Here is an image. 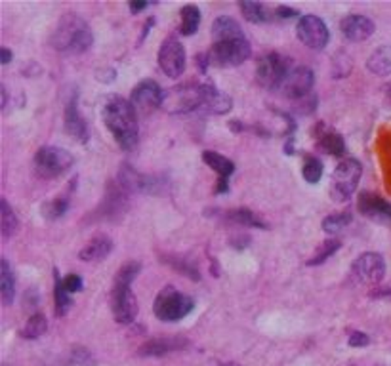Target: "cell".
<instances>
[{
  "label": "cell",
  "mask_w": 391,
  "mask_h": 366,
  "mask_svg": "<svg viewBox=\"0 0 391 366\" xmlns=\"http://www.w3.org/2000/svg\"><path fill=\"white\" fill-rule=\"evenodd\" d=\"M62 283H63V286H65V290H67L69 294L80 292V290H82V286H84V283H82L80 275H75V273H69L67 277L63 278Z\"/></svg>",
  "instance_id": "obj_36"
},
{
  "label": "cell",
  "mask_w": 391,
  "mask_h": 366,
  "mask_svg": "<svg viewBox=\"0 0 391 366\" xmlns=\"http://www.w3.org/2000/svg\"><path fill=\"white\" fill-rule=\"evenodd\" d=\"M0 225H2V237H4V239H8L10 235L16 233V229H18V218H16V212L10 208L6 198L0 200Z\"/></svg>",
  "instance_id": "obj_28"
},
{
  "label": "cell",
  "mask_w": 391,
  "mask_h": 366,
  "mask_svg": "<svg viewBox=\"0 0 391 366\" xmlns=\"http://www.w3.org/2000/svg\"><path fill=\"white\" fill-rule=\"evenodd\" d=\"M351 275L361 285H378L386 275V261L376 252H365L353 261Z\"/></svg>",
  "instance_id": "obj_12"
},
{
  "label": "cell",
  "mask_w": 391,
  "mask_h": 366,
  "mask_svg": "<svg viewBox=\"0 0 391 366\" xmlns=\"http://www.w3.org/2000/svg\"><path fill=\"white\" fill-rule=\"evenodd\" d=\"M338 248H340L338 239H329V241H325L320 244V248L317 250V254L307 261V265H319L323 261H327V259H329L334 252L338 250Z\"/></svg>",
  "instance_id": "obj_33"
},
{
  "label": "cell",
  "mask_w": 391,
  "mask_h": 366,
  "mask_svg": "<svg viewBox=\"0 0 391 366\" xmlns=\"http://www.w3.org/2000/svg\"><path fill=\"white\" fill-rule=\"evenodd\" d=\"M50 42L60 52L80 54V52H86L92 46L94 36L84 19L77 14H67L60 19L58 27L53 29Z\"/></svg>",
  "instance_id": "obj_3"
},
{
  "label": "cell",
  "mask_w": 391,
  "mask_h": 366,
  "mask_svg": "<svg viewBox=\"0 0 391 366\" xmlns=\"http://www.w3.org/2000/svg\"><path fill=\"white\" fill-rule=\"evenodd\" d=\"M65 210H67V200H62V198L52 200V202H48V205H45V208H42L45 218H50V220H55V218L63 215L65 214Z\"/></svg>",
  "instance_id": "obj_35"
},
{
  "label": "cell",
  "mask_w": 391,
  "mask_h": 366,
  "mask_svg": "<svg viewBox=\"0 0 391 366\" xmlns=\"http://www.w3.org/2000/svg\"><path fill=\"white\" fill-rule=\"evenodd\" d=\"M351 214L349 212H338V214H330L329 218H325L323 222V229L327 233H338L342 229H346L347 225L351 224Z\"/></svg>",
  "instance_id": "obj_32"
},
{
  "label": "cell",
  "mask_w": 391,
  "mask_h": 366,
  "mask_svg": "<svg viewBox=\"0 0 391 366\" xmlns=\"http://www.w3.org/2000/svg\"><path fill=\"white\" fill-rule=\"evenodd\" d=\"M277 16L283 19H290V18H296L298 16V12L294 8H288V6H279L277 8Z\"/></svg>",
  "instance_id": "obj_38"
},
{
  "label": "cell",
  "mask_w": 391,
  "mask_h": 366,
  "mask_svg": "<svg viewBox=\"0 0 391 366\" xmlns=\"http://www.w3.org/2000/svg\"><path fill=\"white\" fill-rule=\"evenodd\" d=\"M210 366H239V365H235V363H214V365Z\"/></svg>",
  "instance_id": "obj_42"
},
{
  "label": "cell",
  "mask_w": 391,
  "mask_h": 366,
  "mask_svg": "<svg viewBox=\"0 0 391 366\" xmlns=\"http://www.w3.org/2000/svg\"><path fill=\"white\" fill-rule=\"evenodd\" d=\"M103 122L123 149H132L138 143V135H140L138 113L134 111L130 101L118 96L107 99V103L103 105Z\"/></svg>",
  "instance_id": "obj_1"
},
{
  "label": "cell",
  "mask_w": 391,
  "mask_h": 366,
  "mask_svg": "<svg viewBox=\"0 0 391 366\" xmlns=\"http://www.w3.org/2000/svg\"><path fill=\"white\" fill-rule=\"evenodd\" d=\"M186 345L187 341L181 338H155L149 339L147 343H143L138 353L143 355V357H159V355L178 351V349L186 348Z\"/></svg>",
  "instance_id": "obj_17"
},
{
  "label": "cell",
  "mask_w": 391,
  "mask_h": 366,
  "mask_svg": "<svg viewBox=\"0 0 391 366\" xmlns=\"http://www.w3.org/2000/svg\"><path fill=\"white\" fill-rule=\"evenodd\" d=\"M210 94V84H199V82H186L178 84L168 92H164L162 109L172 115L179 113H191L206 105V99Z\"/></svg>",
  "instance_id": "obj_4"
},
{
  "label": "cell",
  "mask_w": 391,
  "mask_h": 366,
  "mask_svg": "<svg viewBox=\"0 0 391 366\" xmlns=\"http://www.w3.org/2000/svg\"><path fill=\"white\" fill-rule=\"evenodd\" d=\"M203 161H205L206 164L214 170V172H218L222 179L229 178L233 172H235V164H233V161L225 159V157L220 155V153L205 151V155H203Z\"/></svg>",
  "instance_id": "obj_23"
},
{
  "label": "cell",
  "mask_w": 391,
  "mask_h": 366,
  "mask_svg": "<svg viewBox=\"0 0 391 366\" xmlns=\"http://www.w3.org/2000/svg\"><path fill=\"white\" fill-rule=\"evenodd\" d=\"M363 168L355 159H344L340 161L336 170L332 172V185H330V195L334 200H347L355 193L359 179H361Z\"/></svg>",
  "instance_id": "obj_7"
},
{
  "label": "cell",
  "mask_w": 391,
  "mask_h": 366,
  "mask_svg": "<svg viewBox=\"0 0 391 366\" xmlns=\"http://www.w3.org/2000/svg\"><path fill=\"white\" fill-rule=\"evenodd\" d=\"M149 6V2H130V12L132 14H140L142 10H145Z\"/></svg>",
  "instance_id": "obj_39"
},
{
  "label": "cell",
  "mask_w": 391,
  "mask_h": 366,
  "mask_svg": "<svg viewBox=\"0 0 391 366\" xmlns=\"http://www.w3.org/2000/svg\"><path fill=\"white\" fill-rule=\"evenodd\" d=\"M162 99H164V92L155 81H142L136 88L132 90V103L134 111L138 115L149 116L155 113L157 109L162 107Z\"/></svg>",
  "instance_id": "obj_11"
},
{
  "label": "cell",
  "mask_w": 391,
  "mask_h": 366,
  "mask_svg": "<svg viewBox=\"0 0 391 366\" xmlns=\"http://www.w3.org/2000/svg\"><path fill=\"white\" fill-rule=\"evenodd\" d=\"M288 73H290V65L286 57L281 54H267L260 60L256 67V81L267 90L281 88Z\"/></svg>",
  "instance_id": "obj_9"
},
{
  "label": "cell",
  "mask_w": 391,
  "mask_h": 366,
  "mask_svg": "<svg viewBox=\"0 0 391 366\" xmlns=\"http://www.w3.org/2000/svg\"><path fill=\"white\" fill-rule=\"evenodd\" d=\"M113 250V241L105 237V235H101V237H96V239H92V241L80 250L79 258L82 261H99V259H103L105 256H109Z\"/></svg>",
  "instance_id": "obj_19"
},
{
  "label": "cell",
  "mask_w": 391,
  "mask_h": 366,
  "mask_svg": "<svg viewBox=\"0 0 391 366\" xmlns=\"http://www.w3.org/2000/svg\"><path fill=\"white\" fill-rule=\"evenodd\" d=\"M368 336H366L365 332H357L353 330L351 334H349V339H347V343L351 345V348H365V345H368Z\"/></svg>",
  "instance_id": "obj_37"
},
{
  "label": "cell",
  "mask_w": 391,
  "mask_h": 366,
  "mask_svg": "<svg viewBox=\"0 0 391 366\" xmlns=\"http://www.w3.org/2000/svg\"><path fill=\"white\" fill-rule=\"evenodd\" d=\"M357 206L366 218L374 220L376 224L390 225L391 227V205L386 202L382 197H376L373 193H363L359 197V205Z\"/></svg>",
  "instance_id": "obj_16"
},
{
  "label": "cell",
  "mask_w": 391,
  "mask_h": 366,
  "mask_svg": "<svg viewBox=\"0 0 391 366\" xmlns=\"http://www.w3.org/2000/svg\"><path fill=\"white\" fill-rule=\"evenodd\" d=\"M181 16V23H179V33L186 36H191L199 29L201 23V10L193 6V4H187L179 12Z\"/></svg>",
  "instance_id": "obj_24"
},
{
  "label": "cell",
  "mask_w": 391,
  "mask_h": 366,
  "mask_svg": "<svg viewBox=\"0 0 391 366\" xmlns=\"http://www.w3.org/2000/svg\"><path fill=\"white\" fill-rule=\"evenodd\" d=\"M296 35L302 40L303 44L312 50H323L329 44V27L327 23L313 14H305L300 18L298 25H296Z\"/></svg>",
  "instance_id": "obj_10"
},
{
  "label": "cell",
  "mask_w": 391,
  "mask_h": 366,
  "mask_svg": "<svg viewBox=\"0 0 391 366\" xmlns=\"http://www.w3.org/2000/svg\"><path fill=\"white\" fill-rule=\"evenodd\" d=\"M320 147L329 155H336V157H342L346 153L344 138L340 134H334V132H327V134L320 138Z\"/></svg>",
  "instance_id": "obj_29"
},
{
  "label": "cell",
  "mask_w": 391,
  "mask_h": 366,
  "mask_svg": "<svg viewBox=\"0 0 391 366\" xmlns=\"http://www.w3.org/2000/svg\"><path fill=\"white\" fill-rule=\"evenodd\" d=\"M73 162H75V159L69 151H65L62 147L46 145V147H40L36 151L35 172L45 179L60 178L65 172H69Z\"/></svg>",
  "instance_id": "obj_6"
},
{
  "label": "cell",
  "mask_w": 391,
  "mask_h": 366,
  "mask_svg": "<svg viewBox=\"0 0 391 366\" xmlns=\"http://www.w3.org/2000/svg\"><path fill=\"white\" fill-rule=\"evenodd\" d=\"M0 294H2L4 305H12L16 298V278L6 259L0 261Z\"/></svg>",
  "instance_id": "obj_22"
},
{
  "label": "cell",
  "mask_w": 391,
  "mask_h": 366,
  "mask_svg": "<svg viewBox=\"0 0 391 366\" xmlns=\"http://www.w3.org/2000/svg\"><path fill=\"white\" fill-rule=\"evenodd\" d=\"M313 82H315V77H313L312 69L300 65V67L290 69V73L286 75V79L285 82H283L281 90L285 92L286 98L302 99L312 92Z\"/></svg>",
  "instance_id": "obj_14"
},
{
  "label": "cell",
  "mask_w": 391,
  "mask_h": 366,
  "mask_svg": "<svg viewBox=\"0 0 391 366\" xmlns=\"http://www.w3.org/2000/svg\"><path fill=\"white\" fill-rule=\"evenodd\" d=\"M0 94H2V107H6L8 96H6V88H4V86H0Z\"/></svg>",
  "instance_id": "obj_41"
},
{
  "label": "cell",
  "mask_w": 391,
  "mask_h": 366,
  "mask_svg": "<svg viewBox=\"0 0 391 366\" xmlns=\"http://www.w3.org/2000/svg\"><path fill=\"white\" fill-rule=\"evenodd\" d=\"M142 265L136 261H128L118 269L111 292V309L116 322L121 324H130L138 317V300L132 292L134 278L138 277Z\"/></svg>",
  "instance_id": "obj_2"
},
{
  "label": "cell",
  "mask_w": 391,
  "mask_h": 366,
  "mask_svg": "<svg viewBox=\"0 0 391 366\" xmlns=\"http://www.w3.org/2000/svg\"><path fill=\"white\" fill-rule=\"evenodd\" d=\"M0 62H2V65H8V63L12 62V52H10L8 48H2V50H0Z\"/></svg>",
  "instance_id": "obj_40"
},
{
  "label": "cell",
  "mask_w": 391,
  "mask_h": 366,
  "mask_svg": "<svg viewBox=\"0 0 391 366\" xmlns=\"http://www.w3.org/2000/svg\"><path fill=\"white\" fill-rule=\"evenodd\" d=\"M252 54V48L247 38H235V40H220L214 42L210 50V63L218 67H237L247 62Z\"/></svg>",
  "instance_id": "obj_8"
},
{
  "label": "cell",
  "mask_w": 391,
  "mask_h": 366,
  "mask_svg": "<svg viewBox=\"0 0 391 366\" xmlns=\"http://www.w3.org/2000/svg\"><path fill=\"white\" fill-rule=\"evenodd\" d=\"M231 105L233 99L229 96H225L223 92L210 86V94H208V99H206L205 109H208L210 113H216V115H223V113H227L231 109Z\"/></svg>",
  "instance_id": "obj_25"
},
{
  "label": "cell",
  "mask_w": 391,
  "mask_h": 366,
  "mask_svg": "<svg viewBox=\"0 0 391 366\" xmlns=\"http://www.w3.org/2000/svg\"><path fill=\"white\" fill-rule=\"evenodd\" d=\"M366 69L378 77L391 75V46H382V48L374 50L370 57L366 60Z\"/></svg>",
  "instance_id": "obj_21"
},
{
  "label": "cell",
  "mask_w": 391,
  "mask_h": 366,
  "mask_svg": "<svg viewBox=\"0 0 391 366\" xmlns=\"http://www.w3.org/2000/svg\"><path fill=\"white\" fill-rule=\"evenodd\" d=\"M53 298H55V315L58 317H63L65 313L69 311L71 307V298H69V292L65 290L62 278L55 275V292H53Z\"/></svg>",
  "instance_id": "obj_30"
},
{
  "label": "cell",
  "mask_w": 391,
  "mask_h": 366,
  "mask_svg": "<svg viewBox=\"0 0 391 366\" xmlns=\"http://www.w3.org/2000/svg\"><path fill=\"white\" fill-rule=\"evenodd\" d=\"M212 35L216 42L220 40H235V38H247L240 25L229 16H222L214 21L212 25Z\"/></svg>",
  "instance_id": "obj_20"
},
{
  "label": "cell",
  "mask_w": 391,
  "mask_h": 366,
  "mask_svg": "<svg viewBox=\"0 0 391 366\" xmlns=\"http://www.w3.org/2000/svg\"><path fill=\"white\" fill-rule=\"evenodd\" d=\"M65 128H67L69 134L79 138L80 142H86L88 130H86V122H84V118L80 115L79 103H77L75 98L67 103V109H65Z\"/></svg>",
  "instance_id": "obj_18"
},
{
  "label": "cell",
  "mask_w": 391,
  "mask_h": 366,
  "mask_svg": "<svg viewBox=\"0 0 391 366\" xmlns=\"http://www.w3.org/2000/svg\"><path fill=\"white\" fill-rule=\"evenodd\" d=\"M340 29H342V35L346 36L349 42H363L374 35L373 19L361 16V14L346 16L340 23Z\"/></svg>",
  "instance_id": "obj_15"
},
{
  "label": "cell",
  "mask_w": 391,
  "mask_h": 366,
  "mask_svg": "<svg viewBox=\"0 0 391 366\" xmlns=\"http://www.w3.org/2000/svg\"><path fill=\"white\" fill-rule=\"evenodd\" d=\"M159 65L168 77H179L186 71V50L178 38L170 36L162 42L159 50Z\"/></svg>",
  "instance_id": "obj_13"
},
{
  "label": "cell",
  "mask_w": 391,
  "mask_h": 366,
  "mask_svg": "<svg viewBox=\"0 0 391 366\" xmlns=\"http://www.w3.org/2000/svg\"><path fill=\"white\" fill-rule=\"evenodd\" d=\"M239 8L242 12V16L249 19V21H252V23H266L267 19H269V12L260 2L244 0V2H239Z\"/></svg>",
  "instance_id": "obj_27"
},
{
  "label": "cell",
  "mask_w": 391,
  "mask_h": 366,
  "mask_svg": "<svg viewBox=\"0 0 391 366\" xmlns=\"http://www.w3.org/2000/svg\"><path fill=\"white\" fill-rule=\"evenodd\" d=\"M46 330H48L46 317L45 315H40V313H36V315H31V317L27 319L23 328H21V336L25 339H36L40 338Z\"/></svg>",
  "instance_id": "obj_26"
},
{
  "label": "cell",
  "mask_w": 391,
  "mask_h": 366,
  "mask_svg": "<svg viewBox=\"0 0 391 366\" xmlns=\"http://www.w3.org/2000/svg\"><path fill=\"white\" fill-rule=\"evenodd\" d=\"M302 176L307 183H317L323 176V162L315 157H310L307 161L303 162Z\"/></svg>",
  "instance_id": "obj_34"
},
{
  "label": "cell",
  "mask_w": 391,
  "mask_h": 366,
  "mask_svg": "<svg viewBox=\"0 0 391 366\" xmlns=\"http://www.w3.org/2000/svg\"><path fill=\"white\" fill-rule=\"evenodd\" d=\"M227 218H229L231 222H235V224L247 225V227H266V224H264L260 218H256V214H254V212H250V210H247V208L231 210Z\"/></svg>",
  "instance_id": "obj_31"
},
{
  "label": "cell",
  "mask_w": 391,
  "mask_h": 366,
  "mask_svg": "<svg viewBox=\"0 0 391 366\" xmlns=\"http://www.w3.org/2000/svg\"><path fill=\"white\" fill-rule=\"evenodd\" d=\"M193 305L195 304L189 296L178 292L174 286H164L155 300L153 311L160 321L176 322L193 311Z\"/></svg>",
  "instance_id": "obj_5"
}]
</instances>
